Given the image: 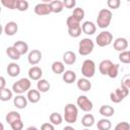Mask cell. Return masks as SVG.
Segmentation results:
<instances>
[{
	"label": "cell",
	"mask_w": 130,
	"mask_h": 130,
	"mask_svg": "<svg viewBox=\"0 0 130 130\" xmlns=\"http://www.w3.org/2000/svg\"><path fill=\"white\" fill-rule=\"evenodd\" d=\"M7 74L10 76V77H16L20 74V67L17 63L15 62H11L8 64L7 66Z\"/></svg>",
	"instance_id": "9a60e30c"
},
{
	"label": "cell",
	"mask_w": 130,
	"mask_h": 130,
	"mask_svg": "<svg viewBox=\"0 0 130 130\" xmlns=\"http://www.w3.org/2000/svg\"><path fill=\"white\" fill-rule=\"evenodd\" d=\"M30 85H31L30 79L23 77V78H20L19 80H17L16 82H14L12 84V90L16 94H22L23 92L29 90Z\"/></svg>",
	"instance_id": "3957f363"
},
{
	"label": "cell",
	"mask_w": 130,
	"mask_h": 130,
	"mask_svg": "<svg viewBox=\"0 0 130 130\" xmlns=\"http://www.w3.org/2000/svg\"><path fill=\"white\" fill-rule=\"evenodd\" d=\"M25 130H39L36 126H29V127H27Z\"/></svg>",
	"instance_id": "c3c4849f"
},
{
	"label": "cell",
	"mask_w": 130,
	"mask_h": 130,
	"mask_svg": "<svg viewBox=\"0 0 130 130\" xmlns=\"http://www.w3.org/2000/svg\"><path fill=\"white\" fill-rule=\"evenodd\" d=\"M6 54H7V56H8L10 59H12V60H19V59H20V54L16 51V49H15L13 46L8 47V48L6 49Z\"/></svg>",
	"instance_id": "4dcf8cb0"
},
{
	"label": "cell",
	"mask_w": 130,
	"mask_h": 130,
	"mask_svg": "<svg viewBox=\"0 0 130 130\" xmlns=\"http://www.w3.org/2000/svg\"><path fill=\"white\" fill-rule=\"evenodd\" d=\"M83 130H89V128H84Z\"/></svg>",
	"instance_id": "681fc988"
},
{
	"label": "cell",
	"mask_w": 130,
	"mask_h": 130,
	"mask_svg": "<svg viewBox=\"0 0 130 130\" xmlns=\"http://www.w3.org/2000/svg\"><path fill=\"white\" fill-rule=\"evenodd\" d=\"M96 127L99 130H110L112 128V123L108 118H103L98 121Z\"/></svg>",
	"instance_id": "4316f807"
},
{
	"label": "cell",
	"mask_w": 130,
	"mask_h": 130,
	"mask_svg": "<svg viewBox=\"0 0 130 130\" xmlns=\"http://www.w3.org/2000/svg\"><path fill=\"white\" fill-rule=\"evenodd\" d=\"M5 84H6V80H5V78L3 76H1L0 77V90L5 88Z\"/></svg>",
	"instance_id": "bcb514c9"
},
{
	"label": "cell",
	"mask_w": 130,
	"mask_h": 130,
	"mask_svg": "<svg viewBox=\"0 0 130 130\" xmlns=\"http://www.w3.org/2000/svg\"><path fill=\"white\" fill-rule=\"evenodd\" d=\"M10 127L12 130H22L23 128V122L20 120H17V121H14L13 123L10 124Z\"/></svg>",
	"instance_id": "7bdbcfd3"
},
{
	"label": "cell",
	"mask_w": 130,
	"mask_h": 130,
	"mask_svg": "<svg viewBox=\"0 0 130 130\" xmlns=\"http://www.w3.org/2000/svg\"><path fill=\"white\" fill-rule=\"evenodd\" d=\"M50 7L53 13H60L64 9V4H63V1L54 0V1H50Z\"/></svg>",
	"instance_id": "603a6c76"
},
{
	"label": "cell",
	"mask_w": 130,
	"mask_h": 130,
	"mask_svg": "<svg viewBox=\"0 0 130 130\" xmlns=\"http://www.w3.org/2000/svg\"><path fill=\"white\" fill-rule=\"evenodd\" d=\"M63 4H64V7H65V8L71 9V8H74V7H75L76 1H75V0H64V1H63Z\"/></svg>",
	"instance_id": "ee69618b"
},
{
	"label": "cell",
	"mask_w": 130,
	"mask_h": 130,
	"mask_svg": "<svg viewBox=\"0 0 130 130\" xmlns=\"http://www.w3.org/2000/svg\"><path fill=\"white\" fill-rule=\"evenodd\" d=\"M81 73L85 78H91L95 73V64L92 60L86 59L82 62L81 65Z\"/></svg>",
	"instance_id": "5b68a950"
},
{
	"label": "cell",
	"mask_w": 130,
	"mask_h": 130,
	"mask_svg": "<svg viewBox=\"0 0 130 130\" xmlns=\"http://www.w3.org/2000/svg\"><path fill=\"white\" fill-rule=\"evenodd\" d=\"M42 60V53L40 50H32L28 53L27 56V61L30 65H37L38 63H40V61Z\"/></svg>",
	"instance_id": "30bf717a"
},
{
	"label": "cell",
	"mask_w": 130,
	"mask_h": 130,
	"mask_svg": "<svg viewBox=\"0 0 130 130\" xmlns=\"http://www.w3.org/2000/svg\"><path fill=\"white\" fill-rule=\"evenodd\" d=\"M81 31H82L81 25H75V26L68 27V35L72 38H78L81 35Z\"/></svg>",
	"instance_id": "d6a6232c"
},
{
	"label": "cell",
	"mask_w": 130,
	"mask_h": 130,
	"mask_svg": "<svg viewBox=\"0 0 130 130\" xmlns=\"http://www.w3.org/2000/svg\"><path fill=\"white\" fill-rule=\"evenodd\" d=\"M20 119H21V116L16 111H10V112H8L7 115H6V117H5V120H6V122L9 125L11 123H13L14 121H17V120H20Z\"/></svg>",
	"instance_id": "83f0119b"
},
{
	"label": "cell",
	"mask_w": 130,
	"mask_h": 130,
	"mask_svg": "<svg viewBox=\"0 0 130 130\" xmlns=\"http://www.w3.org/2000/svg\"><path fill=\"white\" fill-rule=\"evenodd\" d=\"M113 17V13L110 9L103 8L99 11L98 17H96V24L100 28H106L110 25L111 20Z\"/></svg>",
	"instance_id": "6da1fadb"
},
{
	"label": "cell",
	"mask_w": 130,
	"mask_h": 130,
	"mask_svg": "<svg viewBox=\"0 0 130 130\" xmlns=\"http://www.w3.org/2000/svg\"><path fill=\"white\" fill-rule=\"evenodd\" d=\"M100 114L104 117V118H110L112 117L114 114H115V110L112 106H109V105H104L100 108Z\"/></svg>",
	"instance_id": "7402d4cb"
},
{
	"label": "cell",
	"mask_w": 130,
	"mask_h": 130,
	"mask_svg": "<svg viewBox=\"0 0 130 130\" xmlns=\"http://www.w3.org/2000/svg\"><path fill=\"white\" fill-rule=\"evenodd\" d=\"M13 47H14V48L16 49V51L20 54V56L26 54L27 51H28V45H27L25 42H23V41H16V42L13 44Z\"/></svg>",
	"instance_id": "44dd1931"
},
{
	"label": "cell",
	"mask_w": 130,
	"mask_h": 130,
	"mask_svg": "<svg viewBox=\"0 0 130 130\" xmlns=\"http://www.w3.org/2000/svg\"><path fill=\"white\" fill-rule=\"evenodd\" d=\"M28 8V2L26 0H17L16 9L19 11H25Z\"/></svg>",
	"instance_id": "74e56055"
},
{
	"label": "cell",
	"mask_w": 130,
	"mask_h": 130,
	"mask_svg": "<svg viewBox=\"0 0 130 130\" xmlns=\"http://www.w3.org/2000/svg\"><path fill=\"white\" fill-rule=\"evenodd\" d=\"M93 48H94V44L92 40L88 38H84L78 44V53L81 56H87L93 51Z\"/></svg>",
	"instance_id": "277c9868"
},
{
	"label": "cell",
	"mask_w": 130,
	"mask_h": 130,
	"mask_svg": "<svg viewBox=\"0 0 130 130\" xmlns=\"http://www.w3.org/2000/svg\"><path fill=\"white\" fill-rule=\"evenodd\" d=\"M76 104L80 110L83 112H90L93 109V104L92 102L86 96V95H79L76 100Z\"/></svg>",
	"instance_id": "ba28073f"
},
{
	"label": "cell",
	"mask_w": 130,
	"mask_h": 130,
	"mask_svg": "<svg viewBox=\"0 0 130 130\" xmlns=\"http://www.w3.org/2000/svg\"><path fill=\"white\" fill-rule=\"evenodd\" d=\"M41 130H55V127L52 123L50 122H47V123H44L42 124L41 126Z\"/></svg>",
	"instance_id": "f6af8a7d"
},
{
	"label": "cell",
	"mask_w": 130,
	"mask_h": 130,
	"mask_svg": "<svg viewBox=\"0 0 130 130\" xmlns=\"http://www.w3.org/2000/svg\"><path fill=\"white\" fill-rule=\"evenodd\" d=\"M1 3L8 9H16L17 0H1Z\"/></svg>",
	"instance_id": "8d00e7d4"
},
{
	"label": "cell",
	"mask_w": 130,
	"mask_h": 130,
	"mask_svg": "<svg viewBox=\"0 0 130 130\" xmlns=\"http://www.w3.org/2000/svg\"><path fill=\"white\" fill-rule=\"evenodd\" d=\"M18 30V24L15 21H8L4 26V32L6 36H14Z\"/></svg>",
	"instance_id": "5bb4252c"
},
{
	"label": "cell",
	"mask_w": 130,
	"mask_h": 130,
	"mask_svg": "<svg viewBox=\"0 0 130 130\" xmlns=\"http://www.w3.org/2000/svg\"><path fill=\"white\" fill-rule=\"evenodd\" d=\"M51 12H52V10L50 7V3L42 2V3H39L35 6V13L37 15H40V16L49 15Z\"/></svg>",
	"instance_id": "9c48e42d"
},
{
	"label": "cell",
	"mask_w": 130,
	"mask_h": 130,
	"mask_svg": "<svg viewBox=\"0 0 130 130\" xmlns=\"http://www.w3.org/2000/svg\"><path fill=\"white\" fill-rule=\"evenodd\" d=\"M11 99H12V90H10L7 87L0 90V100L2 102H7Z\"/></svg>",
	"instance_id": "1f68e13d"
},
{
	"label": "cell",
	"mask_w": 130,
	"mask_h": 130,
	"mask_svg": "<svg viewBox=\"0 0 130 130\" xmlns=\"http://www.w3.org/2000/svg\"><path fill=\"white\" fill-rule=\"evenodd\" d=\"M84 14H85V12H84V10L82 8L76 7V8H74V10H73V12H72L71 15L74 16L75 18H77L79 21H81L83 19V17H84Z\"/></svg>",
	"instance_id": "e575fe53"
},
{
	"label": "cell",
	"mask_w": 130,
	"mask_h": 130,
	"mask_svg": "<svg viewBox=\"0 0 130 130\" xmlns=\"http://www.w3.org/2000/svg\"><path fill=\"white\" fill-rule=\"evenodd\" d=\"M119 60H120L122 63H125V64H128V63H130L129 52H128V51L120 52V54H119Z\"/></svg>",
	"instance_id": "f35d334b"
},
{
	"label": "cell",
	"mask_w": 130,
	"mask_h": 130,
	"mask_svg": "<svg viewBox=\"0 0 130 130\" xmlns=\"http://www.w3.org/2000/svg\"><path fill=\"white\" fill-rule=\"evenodd\" d=\"M114 130H130V124L128 122H120L115 126Z\"/></svg>",
	"instance_id": "b9f144b4"
},
{
	"label": "cell",
	"mask_w": 130,
	"mask_h": 130,
	"mask_svg": "<svg viewBox=\"0 0 130 130\" xmlns=\"http://www.w3.org/2000/svg\"><path fill=\"white\" fill-rule=\"evenodd\" d=\"M51 68H52V71L55 74H63L65 72L64 63L61 62V61H55V62H53Z\"/></svg>",
	"instance_id": "484cf974"
},
{
	"label": "cell",
	"mask_w": 130,
	"mask_h": 130,
	"mask_svg": "<svg viewBox=\"0 0 130 130\" xmlns=\"http://www.w3.org/2000/svg\"><path fill=\"white\" fill-rule=\"evenodd\" d=\"M27 98L26 96H24V95H22V94H17L14 99H13V104H14V106L17 108V109H24V108H26V106H27Z\"/></svg>",
	"instance_id": "2e32d148"
},
{
	"label": "cell",
	"mask_w": 130,
	"mask_h": 130,
	"mask_svg": "<svg viewBox=\"0 0 130 130\" xmlns=\"http://www.w3.org/2000/svg\"><path fill=\"white\" fill-rule=\"evenodd\" d=\"M28 78L30 80H40L42 79V75H43V70L39 67V66H32L28 69Z\"/></svg>",
	"instance_id": "8fae6325"
},
{
	"label": "cell",
	"mask_w": 130,
	"mask_h": 130,
	"mask_svg": "<svg viewBox=\"0 0 130 130\" xmlns=\"http://www.w3.org/2000/svg\"><path fill=\"white\" fill-rule=\"evenodd\" d=\"M62 78H63V80H64L65 83L71 84V83H73L76 80V73L74 71H72V70H66L63 73Z\"/></svg>",
	"instance_id": "cb8c5ba5"
},
{
	"label": "cell",
	"mask_w": 130,
	"mask_h": 130,
	"mask_svg": "<svg viewBox=\"0 0 130 130\" xmlns=\"http://www.w3.org/2000/svg\"><path fill=\"white\" fill-rule=\"evenodd\" d=\"M50 87H51V85H50V83H49L48 80H46V79H40V80H38L37 88H38V90L40 92H47V91H49Z\"/></svg>",
	"instance_id": "f1b7e54d"
},
{
	"label": "cell",
	"mask_w": 130,
	"mask_h": 130,
	"mask_svg": "<svg viewBox=\"0 0 130 130\" xmlns=\"http://www.w3.org/2000/svg\"><path fill=\"white\" fill-rule=\"evenodd\" d=\"M121 86H124L128 89H130V73L125 74L121 80Z\"/></svg>",
	"instance_id": "60d3db41"
},
{
	"label": "cell",
	"mask_w": 130,
	"mask_h": 130,
	"mask_svg": "<svg viewBox=\"0 0 130 130\" xmlns=\"http://www.w3.org/2000/svg\"><path fill=\"white\" fill-rule=\"evenodd\" d=\"M129 52V58H130V51H128Z\"/></svg>",
	"instance_id": "f907efd6"
},
{
	"label": "cell",
	"mask_w": 130,
	"mask_h": 130,
	"mask_svg": "<svg viewBox=\"0 0 130 130\" xmlns=\"http://www.w3.org/2000/svg\"><path fill=\"white\" fill-rule=\"evenodd\" d=\"M76 62V55L73 51H66L63 54V63L66 65H73Z\"/></svg>",
	"instance_id": "ac0fdd59"
},
{
	"label": "cell",
	"mask_w": 130,
	"mask_h": 130,
	"mask_svg": "<svg viewBox=\"0 0 130 130\" xmlns=\"http://www.w3.org/2000/svg\"><path fill=\"white\" fill-rule=\"evenodd\" d=\"M78 118V110L74 104H67L64 108L63 119L69 124H74Z\"/></svg>",
	"instance_id": "7a4b0ae2"
},
{
	"label": "cell",
	"mask_w": 130,
	"mask_h": 130,
	"mask_svg": "<svg viewBox=\"0 0 130 130\" xmlns=\"http://www.w3.org/2000/svg\"><path fill=\"white\" fill-rule=\"evenodd\" d=\"M94 116L91 114H85L82 119H81V124L82 126H84L85 128H90L91 126L94 125Z\"/></svg>",
	"instance_id": "d4e9b609"
},
{
	"label": "cell",
	"mask_w": 130,
	"mask_h": 130,
	"mask_svg": "<svg viewBox=\"0 0 130 130\" xmlns=\"http://www.w3.org/2000/svg\"><path fill=\"white\" fill-rule=\"evenodd\" d=\"M81 28H82V32L87 35V36H91L95 32L96 30V25L92 22V21H89V20H86L84 21L82 24H81Z\"/></svg>",
	"instance_id": "7c38bea8"
},
{
	"label": "cell",
	"mask_w": 130,
	"mask_h": 130,
	"mask_svg": "<svg viewBox=\"0 0 130 130\" xmlns=\"http://www.w3.org/2000/svg\"><path fill=\"white\" fill-rule=\"evenodd\" d=\"M119 74V64H112L109 72H108V76L110 78H116Z\"/></svg>",
	"instance_id": "836d02e7"
},
{
	"label": "cell",
	"mask_w": 130,
	"mask_h": 130,
	"mask_svg": "<svg viewBox=\"0 0 130 130\" xmlns=\"http://www.w3.org/2000/svg\"><path fill=\"white\" fill-rule=\"evenodd\" d=\"M113 62L109 59H105L103 60L100 64H99V70H100V73L103 74V75H108V72L112 66Z\"/></svg>",
	"instance_id": "ffe728a7"
},
{
	"label": "cell",
	"mask_w": 130,
	"mask_h": 130,
	"mask_svg": "<svg viewBox=\"0 0 130 130\" xmlns=\"http://www.w3.org/2000/svg\"><path fill=\"white\" fill-rule=\"evenodd\" d=\"M66 25H67V27H71V26H75V25H80V21L77 18H75L74 16L70 15L66 19Z\"/></svg>",
	"instance_id": "d590c367"
},
{
	"label": "cell",
	"mask_w": 130,
	"mask_h": 130,
	"mask_svg": "<svg viewBox=\"0 0 130 130\" xmlns=\"http://www.w3.org/2000/svg\"><path fill=\"white\" fill-rule=\"evenodd\" d=\"M129 92H130V89H128L124 86H120V87L116 88L115 91H112L110 93V99L114 104H119L129 94Z\"/></svg>",
	"instance_id": "8992f818"
},
{
	"label": "cell",
	"mask_w": 130,
	"mask_h": 130,
	"mask_svg": "<svg viewBox=\"0 0 130 130\" xmlns=\"http://www.w3.org/2000/svg\"><path fill=\"white\" fill-rule=\"evenodd\" d=\"M107 5L111 9H118L121 5V1L120 0H108Z\"/></svg>",
	"instance_id": "ab89813d"
},
{
	"label": "cell",
	"mask_w": 130,
	"mask_h": 130,
	"mask_svg": "<svg viewBox=\"0 0 130 130\" xmlns=\"http://www.w3.org/2000/svg\"><path fill=\"white\" fill-rule=\"evenodd\" d=\"M63 130H76L74 127H72V126H70V125H68V126H65L64 128H63Z\"/></svg>",
	"instance_id": "7dc6e473"
},
{
	"label": "cell",
	"mask_w": 130,
	"mask_h": 130,
	"mask_svg": "<svg viewBox=\"0 0 130 130\" xmlns=\"http://www.w3.org/2000/svg\"><path fill=\"white\" fill-rule=\"evenodd\" d=\"M49 120H50V123H52L54 126L55 125H60L63 121V117L61 116V114H59L58 112H53L50 117H49Z\"/></svg>",
	"instance_id": "f546056e"
},
{
	"label": "cell",
	"mask_w": 130,
	"mask_h": 130,
	"mask_svg": "<svg viewBox=\"0 0 130 130\" xmlns=\"http://www.w3.org/2000/svg\"><path fill=\"white\" fill-rule=\"evenodd\" d=\"M112 42H113V35L108 30L101 31L95 38V43L100 47L109 46L110 44H112Z\"/></svg>",
	"instance_id": "52a82bcc"
},
{
	"label": "cell",
	"mask_w": 130,
	"mask_h": 130,
	"mask_svg": "<svg viewBox=\"0 0 130 130\" xmlns=\"http://www.w3.org/2000/svg\"><path fill=\"white\" fill-rule=\"evenodd\" d=\"M27 101L31 104H37L41 100V92L38 89H29L26 94Z\"/></svg>",
	"instance_id": "e0dca14e"
},
{
	"label": "cell",
	"mask_w": 130,
	"mask_h": 130,
	"mask_svg": "<svg viewBox=\"0 0 130 130\" xmlns=\"http://www.w3.org/2000/svg\"><path fill=\"white\" fill-rule=\"evenodd\" d=\"M128 48V41L125 38H117L114 41V49L119 52H124Z\"/></svg>",
	"instance_id": "4fadbf2b"
},
{
	"label": "cell",
	"mask_w": 130,
	"mask_h": 130,
	"mask_svg": "<svg viewBox=\"0 0 130 130\" xmlns=\"http://www.w3.org/2000/svg\"><path fill=\"white\" fill-rule=\"evenodd\" d=\"M77 87L81 91H88L91 88V82L88 80V78H79L77 80Z\"/></svg>",
	"instance_id": "d6986e66"
}]
</instances>
